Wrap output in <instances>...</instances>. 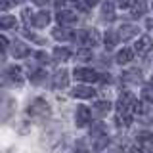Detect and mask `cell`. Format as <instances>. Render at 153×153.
Instances as JSON below:
<instances>
[{"mask_svg": "<svg viewBox=\"0 0 153 153\" xmlns=\"http://www.w3.org/2000/svg\"><path fill=\"white\" fill-rule=\"evenodd\" d=\"M76 40H79L84 48L96 46L100 42V35H98V31H96V29H86V31H80L79 33V38H76Z\"/></svg>", "mask_w": 153, "mask_h": 153, "instance_id": "6da1fadb", "label": "cell"}, {"mask_svg": "<svg viewBox=\"0 0 153 153\" xmlns=\"http://www.w3.org/2000/svg\"><path fill=\"white\" fill-rule=\"evenodd\" d=\"M27 111H29V115H35V117H46V115H50V105L44 100H35L29 105Z\"/></svg>", "mask_w": 153, "mask_h": 153, "instance_id": "7a4b0ae2", "label": "cell"}, {"mask_svg": "<svg viewBox=\"0 0 153 153\" xmlns=\"http://www.w3.org/2000/svg\"><path fill=\"white\" fill-rule=\"evenodd\" d=\"M73 75H75V79L76 80H80V82H96V80H100V75L96 73L94 69H75L73 71Z\"/></svg>", "mask_w": 153, "mask_h": 153, "instance_id": "3957f363", "label": "cell"}, {"mask_svg": "<svg viewBox=\"0 0 153 153\" xmlns=\"http://www.w3.org/2000/svg\"><path fill=\"white\" fill-rule=\"evenodd\" d=\"M151 48H153V40H151V36L143 35L140 40L136 42V48H134V52H136L138 56H146V54H149V52H151Z\"/></svg>", "mask_w": 153, "mask_h": 153, "instance_id": "277c9868", "label": "cell"}, {"mask_svg": "<svg viewBox=\"0 0 153 153\" xmlns=\"http://www.w3.org/2000/svg\"><path fill=\"white\" fill-rule=\"evenodd\" d=\"M90 117H92V111H90L86 105H79L75 113V123L76 126H84L86 123H90Z\"/></svg>", "mask_w": 153, "mask_h": 153, "instance_id": "5b68a950", "label": "cell"}, {"mask_svg": "<svg viewBox=\"0 0 153 153\" xmlns=\"http://www.w3.org/2000/svg\"><path fill=\"white\" fill-rule=\"evenodd\" d=\"M56 19H57L59 25H73V23L76 21V13L69 12V10H61V12L56 16Z\"/></svg>", "mask_w": 153, "mask_h": 153, "instance_id": "8992f818", "label": "cell"}, {"mask_svg": "<svg viewBox=\"0 0 153 153\" xmlns=\"http://www.w3.org/2000/svg\"><path fill=\"white\" fill-rule=\"evenodd\" d=\"M69 84V73H67L65 69H59V71H56V75H54V88H65V86Z\"/></svg>", "mask_w": 153, "mask_h": 153, "instance_id": "52a82bcc", "label": "cell"}, {"mask_svg": "<svg viewBox=\"0 0 153 153\" xmlns=\"http://www.w3.org/2000/svg\"><path fill=\"white\" fill-rule=\"evenodd\" d=\"M54 38L56 40H76L79 33L67 31V29H54Z\"/></svg>", "mask_w": 153, "mask_h": 153, "instance_id": "ba28073f", "label": "cell"}, {"mask_svg": "<svg viewBox=\"0 0 153 153\" xmlns=\"http://www.w3.org/2000/svg\"><path fill=\"white\" fill-rule=\"evenodd\" d=\"M136 35H138V27L130 25V23H126V25H123L119 29V38H121V40H128V38H132Z\"/></svg>", "mask_w": 153, "mask_h": 153, "instance_id": "9c48e42d", "label": "cell"}, {"mask_svg": "<svg viewBox=\"0 0 153 153\" xmlns=\"http://www.w3.org/2000/svg\"><path fill=\"white\" fill-rule=\"evenodd\" d=\"M6 76L12 80L13 84H17V86L23 84V75H21V71H19L17 67H8V69H6Z\"/></svg>", "mask_w": 153, "mask_h": 153, "instance_id": "30bf717a", "label": "cell"}, {"mask_svg": "<svg viewBox=\"0 0 153 153\" xmlns=\"http://www.w3.org/2000/svg\"><path fill=\"white\" fill-rule=\"evenodd\" d=\"M96 92L90 86H75L73 88V96L75 98H82V100H86V98H92Z\"/></svg>", "mask_w": 153, "mask_h": 153, "instance_id": "8fae6325", "label": "cell"}, {"mask_svg": "<svg viewBox=\"0 0 153 153\" xmlns=\"http://www.w3.org/2000/svg\"><path fill=\"white\" fill-rule=\"evenodd\" d=\"M102 17L105 19V21H111V19H115V4L113 2H103L102 6Z\"/></svg>", "mask_w": 153, "mask_h": 153, "instance_id": "7c38bea8", "label": "cell"}, {"mask_svg": "<svg viewBox=\"0 0 153 153\" xmlns=\"http://www.w3.org/2000/svg\"><path fill=\"white\" fill-rule=\"evenodd\" d=\"M48 23H50V13H48V12L35 13V21H33V25H35V27H46Z\"/></svg>", "mask_w": 153, "mask_h": 153, "instance_id": "4fadbf2b", "label": "cell"}, {"mask_svg": "<svg viewBox=\"0 0 153 153\" xmlns=\"http://www.w3.org/2000/svg\"><path fill=\"white\" fill-rule=\"evenodd\" d=\"M132 56H134V52L130 48H123V50L117 54V63H121V65L128 63V61H132Z\"/></svg>", "mask_w": 153, "mask_h": 153, "instance_id": "5bb4252c", "label": "cell"}, {"mask_svg": "<svg viewBox=\"0 0 153 153\" xmlns=\"http://www.w3.org/2000/svg\"><path fill=\"white\" fill-rule=\"evenodd\" d=\"M12 56L13 57H25V56H29V48L25 44H21V42H16L12 46Z\"/></svg>", "mask_w": 153, "mask_h": 153, "instance_id": "9a60e30c", "label": "cell"}, {"mask_svg": "<svg viewBox=\"0 0 153 153\" xmlns=\"http://www.w3.org/2000/svg\"><path fill=\"white\" fill-rule=\"evenodd\" d=\"M16 25H17V21H16L13 16H2V17H0V27H2L4 31H8V29H16Z\"/></svg>", "mask_w": 153, "mask_h": 153, "instance_id": "2e32d148", "label": "cell"}, {"mask_svg": "<svg viewBox=\"0 0 153 153\" xmlns=\"http://www.w3.org/2000/svg\"><path fill=\"white\" fill-rule=\"evenodd\" d=\"M117 38H119V35L115 31H107L105 33V36H103V40H105V48L107 50H111V48L117 44Z\"/></svg>", "mask_w": 153, "mask_h": 153, "instance_id": "e0dca14e", "label": "cell"}, {"mask_svg": "<svg viewBox=\"0 0 153 153\" xmlns=\"http://www.w3.org/2000/svg\"><path fill=\"white\" fill-rule=\"evenodd\" d=\"M140 79H142V73L138 69H132V71L123 73V80H126V82H138Z\"/></svg>", "mask_w": 153, "mask_h": 153, "instance_id": "ac0fdd59", "label": "cell"}, {"mask_svg": "<svg viewBox=\"0 0 153 153\" xmlns=\"http://www.w3.org/2000/svg\"><path fill=\"white\" fill-rule=\"evenodd\" d=\"M71 56V52L67 50V48H56L54 50V59L56 61H67Z\"/></svg>", "mask_w": 153, "mask_h": 153, "instance_id": "d6986e66", "label": "cell"}, {"mask_svg": "<svg viewBox=\"0 0 153 153\" xmlns=\"http://www.w3.org/2000/svg\"><path fill=\"white\" fill-rule=\"evenodd\" d=\"M146 12V2L143 0H138V2L132 4V17H140Z\"/></svg>", "mask_w": 153, "mask_h": 153, "instance_id": "ffe728a7", "label": "cell"}, {"mask_svg": "<svg viewBox=\"0 0 153 153\" xmlns=\"http://www.w3.org/2000/svg\"><path fill=\"white\" fill-rule=\"evenodd\" d=\"M109 109H111V103L109 102H96L94 103V113H98V115L109 113Z\"/></svg>", "mask_w": 153, "mask_h": 153, "instance_id": "44dd1931", "label": "cell"}, {"mask_svg": "<svg viewBox=\"0 0 153 153\" xmlns=\"http://www.w3.org/2000/svg\"><path fill=\"white\" fill-rule=\"evenodd\" d=\"M76 59H80V61H88V59H92V50L90 48H80V50H76Z\"/></svg>", "mask_w": 153, "mask_h": 153, "instance_id": "7402d4cb", "label": "cell"}, {"mask_svg": "<svg viewBox=\"0 0 153 153\" xmlns=\"http://www.w3.org/2000/svg\"><path fill=\"white\" fill-rule=\"evenodd\" d=\"M103 132H105L103 123H96L94 126H92V130H90V136H92V138H102Z\"/></svg>", "mask_w": 153, "mask_h": 153, "instance_id": "603a6c76", "label": "cell"}, {"mask_svg": "<svg viewBox=\"0 0 153 153\" xmlns=\"http://www.w3.org/2000/svg\"><path fill=\"white\" fill-rule=\"evenodd\" d=\"M142 98L146 100V102L153 103V86H146V88L142 90Z\"/></svg>", "mask_w": 153, "mask_h": 153, "instance_id": "cb8c5ba5", "label": "cell"}, {"mask_svg": "<svg viewBox=\"0 0 153 153\" xmlns=\"http://www.w3.org/2000/svg\"><path fill=\"white\" fill-rule=\"evenodd\" d=\"M44 71H36V73H33V76H31V82H35V84H40L42 80H44Z\"/></svg>", "mask_w": 153, "mask_h": 153, "instance_id": "d4e9b609", "label": "cell"}, {"mask_svg": "<svg viewBox=\"0 0 153 153\" xmlns=\"http://www.w3.org/2000/svg\"><path fill=\"white\" fill-rule=\"evenodd\" d=\"M107 143H109V138H107V136H102V138H100V142L96 143V151H102L103 147L107 146Z\"/></svg>", "mask_w": 153, "mask_h": 153, "instance_id": "484cf974", "label": "cell"}, {"mask_svg": "<svg viewBox=\"0 0 153 153\" xmlns=\"http://www.w3.org/2000/svg\"><path fill=\"white\" fill-rule=\"evenodd\" d=\"M21 16H23V19H25L27 23H33V21H35V13H31V10H23Z\"/></svg>", "mask_w": 153, "mask_h": 153, "instance_id": "4316f807", "label": "cell"}, {"mask_svg": "<svg viewBox=\"0 0 153 153\" xmlns=\"http://www.w3.org/2000/svg\"><path fill=\"white\" fill-rule=\"evenodd\" d=\"M25 36L31 38V40H35V42H38V44H44V42H46L44 38H38L36 35H33V33H29V31H25Z\"/></svg>", "mask_w": 153, "mask_h": 153, "instance_id": "83f0119b", "label": "cell"}, {"mask_svg": "<svg viewBox=\"0 0 153 153\" xmlns=\"http://www.w3.org/2000/svg\"><path fill=\"white\" fill-rule=\"evenodd\" d=\"M36 59L40 61V63H48V59H50V57H48V54H44V52H38V54H36Z\"/></svg>", "mask_w": 153, "mask_h": 153, "instance_id": "f1b7e54d", "label": "cell"}, {"mask_svg": "<svg viewBox=\"0 0 153 153\" xmlns=\"http://www.w3.org/2000/svg\"><path fill=\"white\" fill-rule=\"evenodd\" d=\"M134 4V0H119V6L121 8H128V6H132Z\"/></svg>", "mask_w": 153, "mask_h": 153, "instance_id": "f546056e", "label": "cell"}, {"mask_svg": "<svg viewBox=\"0 0 153 153\" xmlns=\"http://www.w3.org/2000/svg\"><path fill=\"white\" fill-rule=\"evenodd\" d=\"M31 2H33V4H36V6H46L50 0H31Z\"/></svg>", "mask_w": 153, "mask_h": 153, "instance_id": "4dcf8cb0", "label": "cell"}, {"mask_svg": "<svg viewBox=\"0 0 153 153\" xmlns=\"http://www.w3.org/2000/svg\"><path fill=\"white\" fill-rule=\"evenodd\" d=\"M0 42H2V50H6V48H8V38L2 35V36H0Z\"/></svg>", "mask_w": 153, "mask_h": 153, "instance_id": "1f68e13d", "label": "cell"}, {"mask_svg": "<svg viewBox=\"0 0 153 153\" xmlns=\"http://www.w3.org/2000/svg\"><path fill=\"white\" fill-rule=\"evenodd\" d=\"M65 6V0H56V8H63Z\"/></svg>", "mask_w": 153, "mask_h": 153, "instance_id": "d6a6232c", "label": "cell"}, {"mask_svg": "<svg viewBox=\"0 0 153 153\" xmlns=\"http://www.w3.org/2000/svg\"><path fill=\"white\" fill-rule=\"evenodd\" d=\"M98 2H100V0H86V4H88V6H96Z\"/></svg>", "mask_w": 153, "mask_h": 153, "instance_id": "836d02e7", "label": "cell"}, {"mask_svg": "<svg viewBox=\"0 0 153 153\" xmlns=\"http://www.w3.org/2000/svg\"><path fill=\"white\" fill-rule=\"evenodd\" d=\"M130 153H143V151H142V147H132Z\"/></svg>", "mask_w": 153, "mask_h": 153, "instance_id": "e575fe53", "label": "cell"}, {"mask_svg": "<svg viewBox=\"0 0 153 153\" xmlns=\"http://www.w3.org/2000/svg\"><path fill=\"white\" fill-rule=\"evenodd\" d=\"M75 153H86V151L84 149H79V151H75Z\"/></svg>", "mask_w": 153, "mask_h": 153, "instance_id": "d590c367", "label": "cell"}, {"mask_svg": "<svg viewBox=\"0 0 153 153\" xmlns=\"http://www.w3.org/2000/svg\"><path fill=\"white\" fill-rule=\"evenodd\" d=\"M151 86H153V79H151Z\"/></svg>", "mask_w": 153, "mask_h": 153, "instance_id": "8d00e7d4", "label": "cell"}, {"mask_svg": "<svg viewBox=\"0 0 153 153\" xmlns=\"http://www.w3.org/2000/svg\"><path fill=\"white\" fill-rule=\"evenodd\" d=\"M73 2H79V0H73Z\"/></svg>", "mask_w": 153, "mask_h": 153, "instance_id": "74e56055", "label": "cell"}, {"mask_svg": "<svg viewBox=\"0 0 153 153\" xmlns=\"http://www.w3.org/2000/svg\"><path fill=\"white\" fill-rule=\"evenodd\" d=\"M151 140H153V134H151Z\"/></svg>", "mask_w": 153, "mask_h": 153, "instance_id": "f35d334b", "label": "cell"}]
</instances>
